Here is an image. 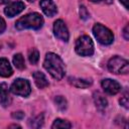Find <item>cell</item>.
<instances>
[{
  "instance_id": "obj_7",
  "label": "cell",
  "mask_w": 129,
  "mask_h": 129,
  "mask_svg": "<svg viewBox=\"0 0 129 129\" xmlns=\"http://www.w3.org/2000/svg\"><path fill=\"white\" fill-rule=\"evenodd\" d=\"M53 33L54 36L56 38H58L59 40L62 41H68L69 37H70V33L68 30V27L66 25V23L61 20V19H57L56 21H54L53 23Z\"/></svg>"
},
{
  "instance_id": "obj_22",
  "label": "cell",
  "mask_w": 129,
  "mask_h": 129,
  "mask_svg": "<svg viewBox=\"0 0 129 129\" xmlns=\"http://www.w3.org/2000/svg\"><path fill=\"white\" fill-rule=\"evenodd\" d=\"M119 102H120V104L125 108V109H128L129 108V101H128V94L127 93H125L122 97H121V99L119 100Z\"/></svg>"
},
{
  "instance_id": "obj_20",
  "label": "cell",
  "mask_w": 129,
  "mask_h": 129,
  "mask_svg": "<svg viewBox=\"0 0 129 129\" xmlns=\"http://www.w3.org/2000/svg\"><path fill=\"white\" fill-rule=\"evenodd\" d=\"M54 103H55L56 107H57L60 111L66 110V109H67V107H68L67 100H66V98H64V97H62V96H56V97L54 98Z\"/></svg>"
},
{
  "instance_id": "obj_27",
  "label": "cell",
  "mask_w": 129,
  "mask_h": 129,
  "mask_svg": "<svg viewBox=\"0 0 129 129\" xmlns=\"http://www.w3.org/2000/svg\"><path fill=\"white\" fill-rule=\"evenodd\" d=\"M120 2L124 5V7H125L126 9H128V0H120Z\"/></svg>"
},
{
  "instance_id": "obj_13",
  "label": "cell",
  "mask_w": 129,
  "mask_h": 129,
  "mask_svg": "<svg viewBox=\"0 0 129 129\" xmlns=\"http://www.w3.org/2000/svg\"><path fill=\"white\" fill-rule=\"evenodd\" d=\"M33 80H34V83L35 85L37 86V88L39 89H43V88H46L48 86V81L45 77V75L41 72H35L33 73Z\"/></svg>"
},
{
  "instance_id": "obj_1",
  "label": "cell",
  "mask_w": 129,
  "mask_h": 129,
  "mask_svg": "<svg viewBox=\"0 0 129 129\" xmlns=\"http://www.w3.org/2000/svg\"><path fill=\"white\" fill-rule=\"evenodd\" d=\"M43 68L49 73V75L53 79L57 81L61 80L66 74V67L62 59L59 55L53 52L46 53L43 61Z\"/></svg>"
},
{
  "instance_id": "obj_3",
  "label": "cell",
  "mask_w": 129,
  "mask_h": 129,
  "mask_svg": "<svg viewBox=\"0 0 129 129\" xmlns=\"http://www.w3.org/2000/svg\"><path fill=\"white\" fill-rule=\"evenodd\" d=\"M93 34L96 39L104 45L111 44L114 41V34L113 32L106 26L100 23H96L93 26Z\"/></svg>"
},
{
  "instance_id": "obj_5",
  "label": "cell",
  "mask_w": 129,
  "mask_h": 129,
  "mask_svg": "<svg viewBox=\"0 0 129 129\" xmlns=\"http://www.w3.org/2000/svg\"><path fill=\"white\" fill-rule=\"evenodd\" d=\"M108 69L111 73L115 74V75H119V74H127L129 71V63L128 60L115 55L112 58L109 59L108 61Z\"/></svg>"
},
{
  "instance_id": "obj_4",
  "label": "cell",
  "mask_w": 129,
  "mask_h": 129,
  "mask_svg": "<svg viewBox=\"0 0 129 129\" xmlns=\"http://www.w3.org/2000/svg\"><path fill=\"white\" fill-rule=\"evenodd\" d=\"M76 52L81 56H90L94 53V43L90 36L83 35L80 36L75 45Z\"/></svg>"
},
{
  "instance_id": "obj_29",
  "label": "cell",
  "mask_w": 129,
  "mask_h": 129,
  "mask_svg": "<svg viewBox=\"0 0 129 129\" xmlns=\"http://www.w3.org/2000/svg\"><path fill=\"white\" fill-rule=\"evenodd\" d=\"M9 0H0V4H5V3H7Z\"/></svg>"
},
{
  "instance_id": "obj_10",
  "label": "cell",
  "mask_w": 129,
  "mask_h": 129,
  "mask_svg": "<svg viewBox=\"0 0 129 129\" xmlns=\"http://www.w3.org/2000/svg\"><path fill=\"white\" fill-rule=\"evenodd\" d=\"M39 6L42 12L48 17H52L57 13L56 5L52 0H40Z\"/></svg>"
},
{
  "instance_id": "obj_21",
  "label": "cell",
  "mask_w": 129,
  "mask_h": 129,
  "mask_svg": "<svg viewBox=\"0 0 129 129\" xmlns=\"http://www.w3.org/2000/svg\"><path fill=\"white\" fill-rule=\"evenodd\" d=\"M79 12H80V16H81V18L84 19V20H87V19L90 17L89 12H88L87 8H86L84 5H81V6H80V10H79Z\"/></svg>"
},
{
  "instance_id": "obj_26",
  "label": "cell",
  "mask_w": 129,
  "mask_h": 129,
  "mask_svg": "<svg viewBox=\"0 0 129 129\" xmlns=\"http://www.w3.org/2000/svg\"><path fill=\"white\" fill-rule=\"evenodd\" d=\"M90 1H92V2H96V3H100V2H102V3H107V4H111V3L113 2V0H90Z\"/></svg>"
},
{
  "instance_id": "obj_25",
  "label": "cell",
  "mask_w": 129,
  "mask_h": 129,
  "mask_svg": "<svg viewBox=\"0 0 129 129\" xmlns=\"http://www.w3.org/2000/svg\"><path fill=\"white\" fill-rule=\"evenodd\" d=\"M128 29H129V26H128V25H126V26L124 27V29H123V35H124V38H125L126 40L129 39V32H128Z\"/></svg>"
},
{
  "instance_id": "obj_23",
  "label": "cell",
  "mask_w": 129,
  "mask_h": 129,
  "mask_svg": "<svg viewBox=\"0 0 129 129\" xmlns=\"http://www.w3.org/2000/svg\"><path fill=\"white\" fill-rule=\"evenodd\" d=\"M12 118L14 119H18V120H21L24 118V113L22 111H17V112H13L12 113Z\"/></svg>"
},
{
  "instance_id": "obj_2",
  "label": "cell",
  "mask_w": 129,
  "mask_h": 129,
  "mask_svg": "<svg viewBox=\"0 0 129 129\" xmlns=\"http://www.w3.org/2000/svg\"><path fill=\"white\" fill-rule=\"evenodd\" d=\"M43 25V18L37 12L28 13L15 22V27L18 30L23 29H39Z\"/></svg>"
},
{
  "instance_id": "obj_17",
  "label": "cell",
  "mask_w": 129,
  "mask_h": 129,
  "mask_svg": "<svg viewBox=\"0 0 129 129\" xmlns=\"http://www.w3.org/2000/svg\"><path fill=\"white\" fill-rule=\"evenodd\" d=\"M13 64L15 66L16 69L18 70H23L25 68V61L24 57L21 53H16L13 56Z\"/></svg>"
},
{
  "instance_id": "obj_28",
  "label": "cell",
  "mask_w": 129,
  "mask_h": 129,
  "mask_svg": "<svg viewBox=\"0 0 129 129\" xmlns=\"http://www.w3.org/2000/svg\"><path fill=\"white\" fill-rule=\"evenodd\" d=\"M9 128H21V127L19 125H17V124H13V125H10Z\"/></svg>"
},
{
  "instance_id": "obj_12",
  "label": "cell",
  "mask_w": 129,
  "mask_h": 129,
  "mask_svg": "<svg viewBox=\"0 0 129 129\" xmlns=\"http://www.w3.org/2000/svg\"><path fill=\"white\" fill-rule=\"evenodd\" d=\"M13 74V70L7 58H0V77L8 78Z\"/></svg>"
},
{
  "instance_id": "obj_31",
  "label": "cell",
  "mask_w": 129,
  "mask_h": 129,
  "mask_svg": "<svg viewBox=\"0 0 129 129\" xmlns=\"http://www.w3.org/2000/svg\"><path fill=\"white\" fill-rule=\"evenodd\" d=\"M0 48H1V45H0Z\"/></svg>"
},
{
  "instance_id": "obj_19",
  "label": "cell",
  "mask_w": 129,
  "mask_h": 129,
  "mask_svg": "<svg viewBox=\"0 0 129 129\" xmlns=\"http://www.w3.org/2000/svg\"><path fill=\"white\" fill-rule=\"evenodd\" d=\"M28 59H29V62L31 64L37 63V61L39 59V52L36 48H31L28 51Z\"/></svg>"
},
{
  "instance_id": "obj_16",
  "label": "cell",
  "mask_w": 129,
  "mask_h": 129,
  "mask_svg": "<svg viewBox=\"0 0 129 129\" xmlns=\"http://www.w3.org/2000/svg\"><path fill=\"white\" fill-rule=\"evenodd\" d=\"M43 125V115H37L28 121V126L30 128H40Z\"/></svg>"
},
{
  "instance_id": "obj_18",
  "label": "cell",
  "mask_w": 129,
  "mask_h": 129,
  "mask_svg": "<svg viewBox=\"0 0 129 129\" xmlns=\"http://www.w3.org/2000/svg\"><path fill=\"white\" fill-rule=\"evenodd\" d=\"M72 127V124L67 121V120H63V119H55L51 125V128L52 129H58V128H71Z\"/></svg>"
},
{
  "instance_id": "obj_8",
  "label": "cell",
  "mask_w": 129,
  "mask_h": 129,
  "mask_svg": "<svg viewBox=\"0 0 129 129\" xmlns=\"http://www.w3.org/2000/svg\"><path fill=\"white\" fill-rule=\"evenodd\" d=\"M25 9V4L22 1H14L9 3L5 8H4V13L8 17H14L21 13Z\"/></svg>"
},
{
  "instance_id": "obj_11",
  "label": "cell",
  "mask_w": 129,
  "mask_h": 129,
  "mask_svg": "<svg viewBox=\"0 0 129 129\" xmlns=\"http://www.w3.org/2000/svg\"><path fill=\"white\" fill-rule=\"evenodd\" d=\"M11 97L8 89V85L6 83H2L0 85V104L3 107H8L11 104Z\"/></svg>"
},
{
  "instance_id": "obj_24",
  "label": "cell",
  "mask_w": 129,
  "mask_h": 129,
  "mask_svg": "<svg viewBox=\"0 0 129 129\" xmlns=\"http://www.w3.org/2000/svg\"><path fill=\"white\" fill-rule=\"evenodd\" d=\"M5 28H6V22L2 17H0V34L4 32Z\"/></svg>"
},
{
  "instance_id": "obj_6",
  "label": "cell",
  "mask_w": 129,
  "mask_h": 129,
  "mask_svg": "<svg viewBox=\"0 0 129 129\" xmlns=\"http://www.w3.org/2000/svg\"><path fill=\"white\" fill-rule=\"evenodd\" d=\"M10 91L14 95L21 96V97H27L31 92V88H30V84L27 80L19 78V79H16L12 83V85L10 87Z\"/></svg>"
},
{
  "instance_id": "obj_14",
  "label": "cell",
  "mask_w": 129,
  "mask_h": 129,
  "mask_svg": "<svg viewBox=\"0 0 129 129\" xmlns=\"http://www.w3.org/2000/svg\"><path fill=\"white\" fill-rule=\"evenodd\" d=\"M93 99H94V103L96 105V107L99 109V110H104L107 105H108V101L107 99L99 92L95 93L94 96H93Z\"/></svg>"
},
{
  "instance_id": "obj_30",
  "label": "cell",
  "mask_w": 129,
  "mask_h": 129,
  "mask_svg": "<svg viewBox=\"0 0 129 129\" xmlns=\"http://www.w3.org/2000/svg\"><path fill=\"white\" fill-rule=\"evenodd\" d=\"M27 1H29V2H34L35 0H27Z\"/></svg>"
},
{
  "instance_id": "obj_9",
  "label": "cell",
  "mask_w": 129,
  "mask_h": 129,
  "mask_svg": "<svg viewBox=\"0 0 129 129\" xmlns=\"http://www.w3.org/2000/svg\"><path fill=\"white\" fill-rule=\"evenodd\" d=\"M101 86L103 90L108 94V95H116L120 92L121 86L118 82L111 80V79H105L101 82Z\"/></svg>"
},
{
  "instance_id": "obj_15",
  "label": "cell",
  "mask_w": 129,
  "mask_h": 129,
  "mask_svg": "<svg viewBox=\"0 0 129 129\" xmlns=\"http://www.w3.org/2000/svg\"><path fill=\"white\" fill-rule=\"evenodd\" d=\"M70 83L77 87V88H88L92 85V81L91 80H84V79H79V78H70L69 79Z\"/></svg>"
}]
</instances>
